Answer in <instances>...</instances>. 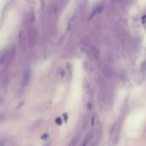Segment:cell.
I'll return each instance as SVG.
<instances>
[{
    "mask_svg": "<svg viewBox=\"0 0 146 146\" xmlns=\"http://www.w3.org/2000/svg\"><path fill=\"white\" fill-rule=\"evenodd\" d=\"M30 79H31V72H30V70H26L22 79V87H26L29 84Z\"/></svg>",
    "mask_w": 146,
    "mask_h": 146,
    "instance_id": "6da1fadb",
    "label": "cell"
},
{
    "mask_svg": "<svg viewBox=\"0 0 146 146\" xmlns=\"http://www.w3.org/2000/svg\"><path fill=\"white\" fill-rule=\"evenodd\" d=\"M91 53H92L93 57L95 58L96 60H99L100 53H99V51L98 50V48H96V47H92V48H91Z\"/></svg>",
    "mask_w": 146,
    "mask_h": 146,
    "instance_id": "7a4b0ae2",
    "label": "cell"
},
{
    "mask_svg": "<svg viewBox=\"0 0 146 146\" xmlns=\"http://www.w3.org/2000/svg\"><path fill=\"white\" fill-rule=\"evenodd\" d=\"M5 60H7V55H6L5 53H3V54H2L1 60H0V62H1L2 64H3V63L5 62Z\"/></svg>",
    "mask_w": 146,
    "mask_h": 146,
    "instance_id": "3957f363",
    "label": "cell"
},
{
    "mask_svg": "<svg viewBox=\"0 0 146 146\" xmlns=\"http://www.w3.org/2000/svg\"><path fill=\"white\" fill-rule=\"evenodd\" d=\"M31 23H34L35 22V14L34 10H31V20H30Z\"/></svg>",
    "mask_w": 146,
    "mask_h": 146,
    "instance_id": "277c9868",
    "label": "cell"
},
{
    "mask_svg": "<svg viewBox=\"0 0 146 146\" xmlns=\"http://www.w3.org/2000/svg\"><path fill=\"white\" fill-rule=\"evenodd\" d=\"M91 136H92V134H91V133H90V135H89V134H88V135H87V137L86 138V141H85V142H84V143H83L84 145H86V143H87V142H88V141H90V140H91L90 138H91Z\"/></svg>",
    "mask_w": 146,
    "mask_h": 146,
    "instance_id": "5b68a950",
    "label": "cell"
},
{
    "mask_svg": "<svg viewBox=\"0 0 146 146\" xmlns=\"http://www.w3.org/2000/svg\"><path fill=\"white\" fill-rule=\"evenodd\" d=\"M56 122L58 125H61V124H62V119H61V118H57V119L56 120Z\"/></svg>",
    "mask_w": 146,
    "mask_h": 146,
    "instance_id": "8992f818",
    "label": "cell"
},
{
    "mask_svg": "<svg viewBox=\"0 0 146 146\" xmlns=\"http://www.w3.org/2000/svg\"><path fill=\"white\" fill-rule=\"evenodd\" d=\"M88 106H87V109H91V103H88V104H87Z\"/></svg>",
    "mask_w": 146,
    "mask_h": 146,
    "instance_id": "52a82bcc",
    "label": "cell"
},
{
    "mask_svg": "<svg viewBox=\"0 0 146 146\" xmlns=\"http://www.w3.org/2000/svg\"><path fill=\"white\" fill-rule=\"evenodd\" d=\"M118 2H121V1H123V0H117Z\"/></svg>",
    "mask_w": 146,
    "mask_h": 146,
    "instance_id": "ba28073f",
    "label": "cell"
}]
</instances>
